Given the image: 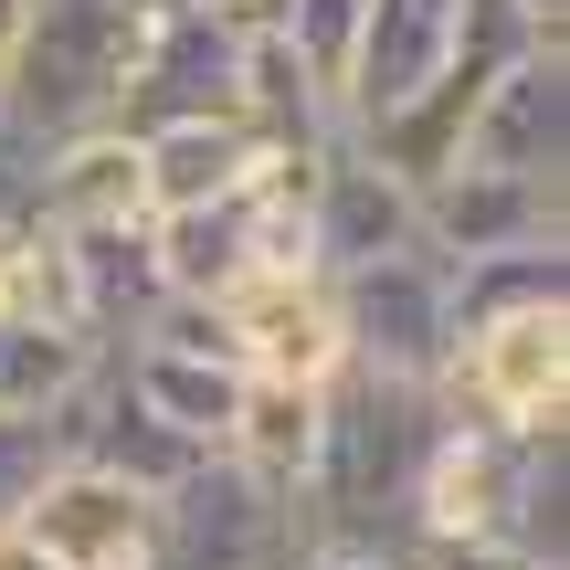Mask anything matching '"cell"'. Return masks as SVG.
<instances>
[{
	"label": "cell",
	"instance_id": "cell-1",
	"mask_svg": "<svg viewBox=\"0 0 570 570\" xmlns=\"http://www.w3.org/2000/svg\"><path fill=\"white\" fill-rule=\"evenodd\" d=\"M327 296H338L348 370L402 381V391H433V381H444V360H454V275L433 265L423 244H412V254H381V265H360V275H327Z\"/></svg>",
	"mask_w": 570,
	"mask_h": 570
},
{
	"label": "cell",
	"instance_id": "cell-2",
	"mask_svg": "<svg viewBox=\"0 0 570 570\" xmlns=\"http://www.w3.org/2000/svg\"><path fill=\"white\" fill-rule=\"evenodd\" d=\"M433 402L454 423H487V433H560V412H570V306L465 327L444 381H433Z\"/></svg>",
	"mask_w": 570,
	"mask_h": 570
},
{
	"label": "cell",
	"instance_id": "cell-3",
	"mask_svg": "<svg viewBox=\"0 0 570 570\" xmlns=\"http://www.w3.org/2000/svg\"><path fill=\"white\" fill-rule=\"evenodd\" d=\"M169 117H244V11H202V0H159L148 53L117 96V127H169Z\"/></svg>",
	"mask_w": 570,
	"mask_h": 570
},
{
	"label": "cell",
	"instance_id": "cell-4",
	"mask_svg": "<svg viewBox=\"0 0 570 570\" xmlns=\"http://www.w3.org/2000/svg\"><path fill=\"white\" fill-rule=\"evenodd\" d=\"M285 550H296V508L212 454L159 497V560L148 570H285Z\"/></svg>",
	"mask_w": 570,
	"mask_h": 570
},
{
	"label": "cell",
	"instance_id": "cell-5",
	"mask_svg": "<svg viewBox=\"0 0 570 570\" xmlns=\"http://www.w3.org/2000/svg\"><path fill=\"white\" fill-rule=\"evenodd\" d=\"M212 317H223V348H233V370H244V381L327 391V381L348 370V348H338V296H327V275H306V265L244 275Z\"/></svg>",
	"mask_w": 570,
	"mask_h": 570
},
{
	"label": "cell",
	"instance_id": "cell-6",
	"mask_svg": "<svg viewBox=\"0 0 570 570\" xmlns=\"http://www.w3.org/2000/svg\"><path fill=\"white\" fill-rule=\"evenodd\" d=\"M11 529L53 570H148L159 560V497H138V487H117V475H96V465L63 454Z\"/></svg>",
	"mask_w": 570,
	"mask_h": 570
},
{
	"label": "cell",
	"instance_id": "cell-7",
	"mask_svg": "<svg viewBox=\"0 0 570 570\" xmlns=\"http://www.w3.org/2000/svg\"><path fill=\"white\" fill-rule=\"evenodd\" d=\"M412 190L391 169H370L348 138H327L306 159V275H360L381 254H412Z\"/></svg>",
	"mask_w": 570,
	"mask_h": 570
},
{
	"label": "cell",
	"instance_id": "cell-8",
	"mask_svg": "<svg viewBox=\"0 0 570 570\" xmlns=\"http://www.w3.org/2000/svg\"><path fill=\"white\" fill-rule=\"evenodd\" d=\"M454 169H497V180L560 190V169H570V63L560 53H518L508 75L475 96L465 159H454Z\"/></svg>",
	"mask_w": 570,
	"mask_h": 570
},
{
	"label": "cell",
	"instance_id": "cell-9",
	"mask_svg": "<svg viewBox=\"0 0 570 570\" xmlns=\"http://www.w3.org/2000/svg\"><path fill=\"white\" fill-rule=\"evenodd\" d=\"M454 11L465 0H370L360 11V42H348V75H338V138L402 117L454 53Z\"/></svg>",
	"mask_w": 570,
	"mask_h": 570
},
{
	"label": "cell",
	"instance_id": "cell-10",
	"mask_svg": "<svg viewBox=\"0 0 570 570\" xmlns=\"http://www.w3.org/2000/svg\"><path fill=\"white\" fill-rule=\"evenodd\" d=\"M412 233L433 265H475V254H529L560 244V190L497 180V169H444L433 190H412Z\"/></svg>",
	"mask_w": 570,
	"mask_h": 570
},
{
	"label": "cell",
	"instance_id": "cell-11",
	"mask_svg": "<svg viewBox=\"0 0 570 570\" xmlns=\"http://www.w3.org/2000/svg\"><path fill=\"white\" fill-rule=\"evenodd\" d=\"M275 148L254 138V117H169V127H138V180H148V223L159 212H202L223 190H244Z\"/></svg>",
	"mask_w": 570,
	"mask_h": 570
},
{
	"label": "cell",
	"instance_id": "cell-12",
	"mask_svg": "<svg viewBox=\"0 0 570 570\" xmlns=\"http://www.w3.org/2000/svg\"><path fill=\"white\" fill-rule=\"evenodd\" d=\"M42 223L53 233H117V223H148V180H138V138L127 127H85V138H53L42 148Z\"/></svg>",
	"mask_w": 570,
	"mask_h": 570
},
{
	"label": "cell",
	"instance_id": "cell-13",
	"mask_svg": "<svg viewBox=\"0 0 570 570\" xmlns=\"http://www.w3.org/2000/svg\"><path fill=\"white\" fill-rule=\"evenodd\" d=\"M317 412H327V391L244 381V412H233V433H223V465H244L254 487H275L285 508H296L306 465H317Z\"/></svg>",
	"mask_w": 570,
	"mask_h": 570
},
{
	"label": "cell",
	"instance_id": "cell-14",
	"mask_svg": "<svg viewBox=\"0 0 570 570\" xmlns=\"http://www.w3.org/2000/svg\"><path fill=\"white\" fill-rule=\"evenodd\" d=\"M106 348L75 338V327H42V317H0V412H63L85 381H96Z\"/></svg>",
	"mask_w": 570,
	"mask_h": 570
},
{
	"label": "cell",
	"instance_id": "cell-15",
	"mask_svg": "<svg viewBox=\"0 0 570 570\" xmlns=\"http://www.w3.org/2000/svg\"><path fill=\"white\" fill-rule=\"evenodd\" d=\"M454 275V338L497 317H529V306H570V244H529V254H475Z\"/></svg>",
	"mask_w": 570,
	"mask_h": 570
},
{
	"label": "cell",
	"instance_id": "cell-16",
	"mask_svg": "<svg viewBox=\"0 0 570 570\" xmlns=\"http://www.w3.org/2000/svg\"><path fill=\"white\" fill-rule=\"evenodd\" d=\"M360 11L370 0H265V11H254L285 53L306 63V85L327 96V117H338V75H348V42H360Z\"/></svg>",
	"mask_w": 570,
	"mask_h": 570
},
{
	"label": "cell",
	"instance_id": "cell-17",
	"mask_svg": "<svg viewBox=\"0 0 570 570\" xmlns=\"http://www.w3.org/2000/svg\"><path fill=\"white\" fill-rule=\"evenodd\" d=\"M53 465H63V412H0V529L42 497Z\"/></svg>",
	"mask_w": 570,
	"mask_h": 570
},
{
	"label": "cell",
	"instance_id": "cell-18",
	"mask_svg": "<svg viewBox=\"0 0 570 570\" xmlns=\"http://www.w3.org/2000/svg\"><path fill=\"white\" fill-rule=\"evenodd\" d=\"M285 570H412V560H391V550H348V539H296V550H285Z\"/></svg>",
	"mask_w": 570,
	"mask_h": 570
},
{
	"label": "cell",
	"instance_id": "cell-19",
	"mask_svg": "<svg viewBox=\"0 0 570 570\" xmlns=\"http://www.w3.org/2000/svg\"><path fill=\"white\" fill-rule=\"evenodd\" d=\"M412 570H529V560L497 539H454V550H412Z\"/></svg>",
	"mask_w": 570,
	"mask_h": 570
},
{
	"label": "cell",
	"instance_id": "cell-20",
	"mask_svg": "<svg viewBox=\"0 0 570 570\" xmlns=\"http://www.w3.org/2000/svg\"><path fill=\"white\" fill-rule=\"evenodd\" d=\"M0 570H53V560H42V550H32L21 529H0Z\"/></svg>",
	"mask_w": 570,
	"mask_h": 570
},
{
	"label": "cell",
	"instance_id": "cell-21",
	"mask_svg": "<svg viewBox=\"0 0 570 570\" xmlns=\"http://www.w3.org/2000/svg\"><path fill=\"white\" fill-rule=\"evenodd\" d=\"M21 223H32V212H0V265H11V233H21Z\"/></svg>",
	"mask_w": 570,
	"mask_h": 570
}]
</instances>
